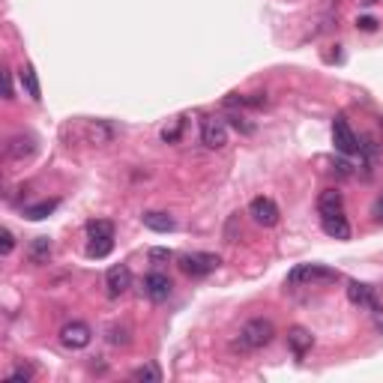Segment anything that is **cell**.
Here are the masks:
<instances>
[{"instance_id":"8fae6325","label":"cell","mask_w":383,"mask_h":383,"mask_svg":"<svg viewBox=\"0 0 383 383\" xmlns=\"http://www.w3.org/2000/svg\"><path fill=\"white\" fill-rule=\"evenodd\" d=\"M36 153V138L33 135H16V138H9V144H6V156L9 159H30Z\"/></svg>"},{"instance_id":"3957f363","label":"cell","mask_w":383,"mask_h":383,"mask_svg":"<svg viewBox=\"0 0 383 383\" xmlns=\"http://www.w3.org/2000/svg\"><path fill=\"white\" fill-rule=\"evenodd\" d=\"M219 264H222V258L219 254H213V252H192V254H183L180 258V270L186 276L201 278V276H210Z\"/></svg>"},{"instance_id":"ffe728a7","label":"cell","mask_w":383,"mask_h":383,"mask_svg":"<svg viewBox=\"0 0 383 383\" xmlns=\"http://www.w3.org/2000/svg\"><path fill=\"white\" fill-rule=\"evenodd\" d=\"M51 258V240L48 237H36L30 246V261L33 264H45Z\"/></svg>"},{"instance_id":"52a82bcc","label":"cell","mask_w":383,"mask_h":383,"mask_svg":"<svg viewBox=\"0 0 383 383\" xmlns=\"http://www.w3.org/2000/svg\"><path fill=\"white\" fill-rule=\"evenodd\" d=\"M249 216H252V219L258 222V225L273 228L282 213H278V207H276V201H273V198H264V195H261V198H254V201L249 204Z\"/></svg>"},{"instance_id":"277c9868","label":"cell","mask_w":383,"mask_h":383,"mask_svg":"<svg viewBox=\"0 0 383 383\" xmlns=\"http://www.w3.org/2000/svg\"><path fill=\"white\" fill-rule=\"evenodd\" d=\"M90 341H93V329L87 326L84 321H69V324H63V329H60V344H63V348L81 350V348H87Z\"/></svg>"},{"instance_id":"7a4b0ae2","label":"cell","mask_w":383,"mask_h":383,"mask_svg":"<svg viewBox=\"0 0 383 383\" xmlns=\"http://www.w3.org/2000/svg\"><path fill=\"white\" fill-rule=\"evenodd\" d=\"M338 278H341L338 270H329L324 264H300L290 270L288 282L290 285H333Z\"/></svg>"},{"instance_id":"5b68a950","label":"cell","mask_w":383,"mask_h":383,"mask_svg":"<svg viewBox=\"0 0 383 383\" xmlns=\"http://www.w3.org/2000/svg\"><path fill=\"white\" fill-rule=\"evenodd\" d=\"M333 144H336L338 153H344V156H353V153L360 150V138H356V132L350 129L348 117L333 120Z\"/></svg>"},{"instance_id":"9c48e42d","label":"cell","mask_w":383,"mask_h":383,"mask_svg":"<svg viewBox=\"0 0 383 383\" xmlns=\"http://www.w3.org/2000/svg\"><path fill=\"white\" fill-rule=\"evenodd\" d=\"M171 278L165 276V273H150L147 278H144V293L153 300V302H165L171 297Z\"/></svg>"},{"instance_id":"83f0119b","label":"cell","mask_w":383,"mask_h":383,"mask_svg":"<svg viewBox=\"0 0 383 383\" xmlns=\"http://www.w3.org/2000/svg\"><path fill=\"white\" fill-rule=\"evenodd\" d=\"M0 240H4V246H0V252L9 254V252H12V246H16V237H12V231H4V234H0Z\"/></svg>"},{"instance_id":"d6986e66","label":"cell","mask_w":383,"mask_h":383,"mask_svg":"<svg viewBox=\"0 0 383 383\" xmlns=\"http://www.w3.org/2000/svg\"><path fill=\"white\" fill-rule=\"evenodd\" d=\"M54 210H57V201H40V204H33V207H24V216L40 222V219H48Z\"/></svg>"},{"instance_id":"30bf717a","label":"cell","mask_w":383,"mask_h":383,"mask_svg":"<svg viewBox=\"0 0 383 383\" xmlns=\"http://www.w3.org/2000/svg\"><path fill=\"white\" fill-rule=\"evenodd\" d=\"M141 222H144V228H150V231H156V234L177 231V219H174V216H168V213H162V210H147L141 216Z\"/></svg>"},{"instance_id":"603a6c76","label":"cell","mask_w":383,"mask_h":383,"mask_svg":"<svg viewBox=\"0 0 383 383\" xmlns=\"http://www.w3.org/2000/svg\"><path fill=\"white\" fill-rule=\"evenodd\" d=\"M111 138H114V129H108V126H102V123L90 126V141L93 144H108Z\"/></svg>"},{"instance_id":"e0dca14e","label":"cell","mask_w":383,"mask_h":383,"mask_svg":"<svg viewBox=\"0 0 383 383\" xmlns=\"http://www.w3.org/2000/svg\"><path fill=\"white\" fill-rule=\"evenodd\" d=\"M132 380L135 383H162V368L156 363H144L132 372Z\"/></svg>"},{"instance_id":"f1b7e54d","label":"cell","mask_w":383,"mask_h":383,"mask_svg":"<svg viewBox=\"0 0 383 383\" xmlns=\"http://www.w3.org/2000/svg\"><path fill=\"white\" fill-rule=\"evenodd\" d=\"M372 216H375V222H383V195L375 201V207H372Z\"/></svg>"},{"instance_id":"4dcf8cb0","label":"cell","mask_w":383,"mask_h":383,"mask_svg":"<svg viewBox=\"0 0 383 383\" xmlns=\"http://www.w3.org/2000/svg\"><path fill=\"white\" fill-rule=\"evenodd\" d=\"M372 314H375V324H377V326L383 329V309H375Z\"/></svg>"},{"instance_id":"44dd1931","label":"cell","mask_w":383,"mask_h":383,"mask_svg":"<svg viewBox=\"0 0 383 383\" xmlns=\"http://www.w3.org/2000/svg\"><path fill=\"white\" fill-rule=\"evenodd\" d=\"M87 237H114V225H111L108 219L87 222Z\"/></svg>"},{"instance_id":"6da1fadb","label":"cell","mask_w":383,"mask_h":383,"mask_svg":"<svg viewBox=\"0 0 383 383\" xmlns=\"http://www.w3.org/2000/svg\"><path fill=\"white\" fill-rule=\"evenodd\" d=\"M273 338H276V326L270 317H252V321H246L240 329V344L246 350H261Z\"/></svg>"},{"instance_id":"7402d4cb","label":"cell","mask_w":383,"mask_h":383,"mask_svg":"<svg viewBox=\"0 0 383 383\" xmlns=\"http://www.w3.org/2000/svg\"><path fill=\"white\" fill-rule=\"evenodd\" d=\"M108 344H114V348H126V344H129V326H111L108 329Z\"/></svg>"},{"instance_id":"7c38bea8","label":"cell","mask_w":383,"mask_h":383,"mask_svg":"<svg viewBox=\"0 0 383 383\" xmlns=\"http://www.w3.org/2000/svg\"><path fill=\"white\" fill-rule=\"evenodd\" d=\"M348 300H350L353 305H360V309H368V312L380 309L377 300H375V290L368 288V285H363V282H350V285H348Z\"/></svg>"},{"instance_id":"484cf974","label":"cell","mask_w":383,"mask_h":383,"mask_svg":"<svg viewBox=\"0 0 383 383\" xmlns=\"http://www.w3.org/2000/svg\"><path fill=\"white\" fill-rule=\"evenodd\" d=\"M180 129H183V123H180V120H177V123L171 126V129H162V141H168V144H174V141H177V138H180Z\"/></svg>"},{"instance_id":"4fadbf2b","label":"cell","mask_w":383,"mask_h":383,"mask_svg":"<svg viewBox=\"0 0 383 383\" xmlns=\"http://www.w3.org/2000/svg\"><path fill=\"white\" fill-rule=\"evenodd\" d=\"M321 228H324V234L333 237V240H350V225H348V216H344V213L324 216Z\"/></svg>"},{"instance_id":"2e32d148","label":"cell","mask_w":383,"mask_h":383,"mask_svg":"<svg viewBox=\"0 0 383 383\" xmlns=\"http://www.w3.org/2000/svg\"><path fill=\"white\" fill-rule=\"evenodd\" d=\"M21 87L28 90V96H30L33 102H40V99H42V87H40V78H36L33 63H28V66L21 69Z\"/></svg>"},{"instance_id":"f546056e","label":"cell","mask_w":383,"mask_h":383,"mask_svg":"<svg viewBox=\"0 0 383 383\" xmlns=\"http://www.w3.org/2000/svg\"><path fill=\"white\" fill-rule=\"evenodd\" d=\"M4 99H12V72H4Z\"/></svg>"},{"instance_id":"8992f818","label":"cell","mask_w":383,"mask_h":383,"mask_svg":"<svg viewBox=\"0 0 383 383\" xmlns=\"http://www.w3.org/2000/svg\"><path fill=\"white\" fill-rule=\"evenodd\" d=\"M201 141L210 150H222L228 144V126L219 117H207L201 123Z\"/></svg>"},{"instance_id":"ba28073f","label":"cell","mask_w":383,"mask_h":383,"mask_svg":"<svg viewBox=\"0 0 383 383\" xmlns=\"http://www.w3.org/2000/svg\"><path fill=\"white\" fill-rule=\"evenodd\" d=\"M105 288H108V297H123V293L132 288V273H129V266H126V264L111 266L108 276H105Z\"/></svg>"},{"instance_id":"ac0fdd59","label":"cell","mask_w":383,"mask_h":383,"mask_svg":"<svg viewBox=\"0 0 383 383\" xmlns=\"http://www.w3.org/2000/svg\"><path fill=\"white\" fill-rule=\"evenodd\" d=\"M114 249V237H90L87 242V258H108Z\"/></svg>"},{"instance_id":"cb8c5ba5","label":"cell","mask_w":383,"mask_h":383,"mask_svg":"<svg viewBox=\"0 0 383 383\" xmlns=\"http://www.w3.org/2000/svg\"><path fill=\"white\" fill-rule=\"evenodd\" d=\"M30 377H33V368L30 365H21V368H16V372L6 375V383H28Z\"/></svg>"},{"instance_id":"d4e9b609","label":"cell","mask_w":383,"mask_h":383,"mask_svg":"<svg viewBox=\"0 0 383 383\" xmlns=\"http://www.w3.org/2000/svg\"><path fill=\"white\" fill-rule=\"evenodd\" d=\"M171 258H174L171 249H150V261L153 264H168Z\"/></svg>"},{"instance_id":"4316f807","label":"cell","mask_w":383,"mask_h":383,"mask_svg":"<svg viewBox=\"0 0 383 383\" xmlns=\"http://www.w3.org/2000/svg\"><path fill=\"white\" fill-rule=\"evenodd\" d=\"M356 28L365 30V33H372V30H377V18H372V16H363L360 21H356Z\"/></svg>"},{"instance_id":"5bb4252c","label":"cell","mask_w":383,"mask_h":383,"mask_svg":"<svg viewBox=\"0 0 383 383\" xmlns=\"http://www.w3.org/2000/svg\"><path fill=\"white\" fill-rule=\"evenodd\" d=\"M317 213H321V219H324V216L344 213V198H341V192H336V189H324V192H321V198H317Z\"/></svg>"},{"instance_id":"9a60e30c","label":"cell","mask_w":383,"mask_h":383,"mask_svg":"<svg viewBox=\"0 0 383 383\" xmlns=\"http://www.w3.org/2000/svg\"><path fill=\"white\" fill-rule=\"evenodd\" d=\"M288 344H290L293 356H297V360H302V356L312 350L314 338H312V333H309V329H302V326H293L290 333H288Z\"/></svg>"}]
</instances>
